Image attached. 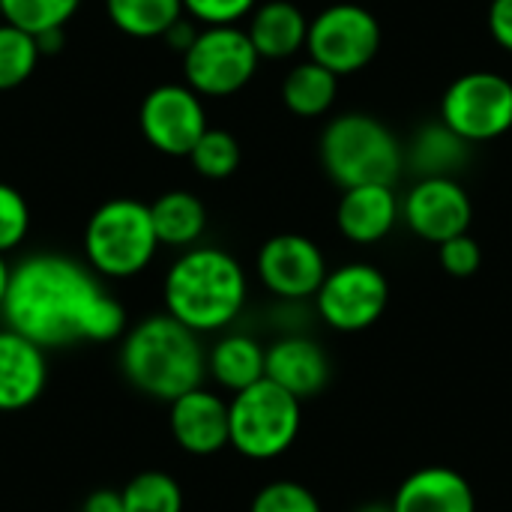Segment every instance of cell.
Instances as JSON below:
<instances>
[{
	"instance_id": "cell-34",
	"label": "cell",
	"mask_w": 512,
	"mask_h": 512,
	"mask_svg": "<svg viewBox=\"0 0 512 512\" xmlns=\"http://www.w3.org/2000/svg\"><path fill=\"white\" fill-rule=\"evenodd\" d=\"M81 512H123L120 489H96L93 495H87Z\"/></svg>"
},
{
	"instance_id": "cell-25",
	"label": "cell",
	"mask_w": 512,
	"mask_h": 512,
	"mask_svg": "<svg viewBox=\"0 0 512 512\" xmlns=\"http://www.w3.org/2000/svg\"><path fill=\"white\" fill-rule=\"evenodd\" d=\"M123 512H183V489L165 471H141L123 489Z\"/></svg>"
},
{
	"instance_id": "cell-15",
	"label": "cell",
	"mask_w": 512,
	"mask_h": 512,
	"mask_svg": "<svg viewBox=\"0 0 512 512\" xmlns=\"http://www.w3.org/2000/svg\"><path fill=\"white\" fill-rule=\"evenodd\" d=\"M48 387V351L27 336L0 330V414H15L42 399Z\"/></svg>"
},
{
	"instance_id": "cell-2",
	"label": "cell",
	"mask_w": 512,
	"mask_h": 512,
	"mask_svg": "<svg viewBox=\"0 0 512 512\" xmlns=\"http://www.w3.org/2000/svg\"><path fill=\"white\" fill-rule=\"evenodd\" d=\"M249 297L243 264L219 246L183 249L162 282L165 312L192 333H219L231 327Z\"/></svg>"
},
{
	"instance_id": "cell-11",
	"label": "cell",
	"mask_w": 512,
	"mask_h": 512,
	"mask_svg": "<svg viewBox=\"0 0 512 512\" xmlns=\"http://www.w3.org/2000/svg\"><path fill=\"white\" fill-rule=\"evenodd\" d=\"M138 126L144 141L165 156H189L207 126L201 96L189 84H159L138 108Z\"/></svg>"
},
{
	"instance_id": "cell-31",
	"label": "cell",
	"mask_w": 512,
	"mask_h": 512,
	"mask_svg": "<svg viewBox=\"0 0 512 512\" xmlns=\"http://www.w3.org/2000/svg\"><path fill=\"white\" fill-rule=\"evenodd\" d=\"M258 0H183V9L192 21L204 27H228L255 12Z\"/></svg>"
},
{
	"instance_id": "cell-7",
	"label": "cell",
	"mask_w": 512,
	"mask_h": 512,
	"mask_svg": "<svg viewBox=\"0 0 512 512\" xmlns=\"http://www.w3.org/2000/svg\"><path fill=\"white\" fill-rule=\"evenodd\" d=\"M258 63L261 57L243 27H201L183 54V75L198 96L222 99L240 93L255 78Z\"/></svg>"
},
{
	"instance_id": "cell-17",
	"label": "cell",
	"mask_w": 512,
	"mask_h": 512,
	"mask_svg": "<svg viewBox=\"0 0 512 512\" xmlns=\"http://www.w3.org/2000/svg\"><path fill=\"white\" fill-rule=\"evenodd\" d=\"M264 378L297 396L300 402L321 393L330 381V360L324 348L306 336H285L267 348Z\"/></svg>"
},
{
	"instance_id": "cell-4",
	"label": "cell",
	"mask_w": 512,
	"mask_h": 512,
	"mask_svg": "<svg viewBox=\"0 0 512 512\" xmlns=\"http://www.w3.org/2000/svg\"><path fill=\"white\" fill-rule=\"evenodd\" d=\"M318 156L327 177L342 189L369 183L393 186L405 168V147L396 132L366 111L333 117L321 132Z\"/></svg>"
},
{
	"instance_id": "cell-20",
	"label": "cell",
	"mask_w": 512,
	"mask_h": 512,
	"mask_svg": "<svg viewBox=\"0 0 512 512\" xmlns=\"http://www.w3.org/2000/svg\"><path fill=\"white\" fill-rule=\"evenodd\" d=\"M267 348L246 333H228L207 351V375L228 393H240L264 381Z\"/></svg>"
},
{
	"instance_id": "cell-14",
	"label": "cell",
	"mask_w": 512,
	"mask_h": 512,
	"mask_svg": "<svg viewBox=\"0 0 512 512\" xmlns=\"http://www.w3.org/2000/svg\"><path fill=\"white\" fill-rule=\"evenodd\" d=\"M168 429L177 447L189 456H213L231 447L228 402L204 387L168 405Z\"/></svg>"
},
{
	"instance_id": "cell-35",
	"label": "cell",
	"mask_w": 512,
	"mask_h": 512,
	"mask_svg": "<svg viewBox=\"0 0 512 512\" xmlns=\"http://www.w3.org/2000/svg\"><path fill=\"white\" fill-rule=\"evenodd\" d=\"M195 36H198V27H195L189 18H180V21L165 33V42H168L171 48H177V51H183V54H186V48L195 42Z\"/></svg>"
},
{
	"instance_id": "cell-1",
	"label": "cell",
	"mask_w": 512,
	"mask_h": 512,
	"mask_svg": "<svg viewBox=\"0 0 512 512\" xmlns=\"http://www.w3.org/2000/svg\"><path fill=\"white\" fill-rule=\"evenodd\" d=\"M3 327L27 336L39 348L75 342H114L126 333V309L111 297L99 276L57 252L27 255L12 267Z\"/></svg>"
},
{
	"instance_id": "cell-16",
	"label": "cell",
	"mask_w": 512,
	"mask_h": 512,
	"mask_svg": "<svg viewBox=\"0 0 512 512\" xmlns=\"http://www.w3.org/2000/svg\"><path fill=\"white\" fill-rule=\"evenodd\" d=\"M399 219H402V201L396 198L393 186L369 183V186L342 189L336 207V225L345 240L357 246L381 243L396 228Z\"/></svg>"
},
{
	"instance_id": "cell-30",
	"label": "cell",
	"mask_w": 512,
	"mask_h": 512,
	"mask_svg": "<svg viewBox=\"0 0 512 512\" xmlns=\"http://www.w3.org/2000/svg\"><path fill=\"white\" fill-rule=\"evenodd\" d=\"M27 231H30V207L24 195L15 186L0 183V255L18 249Z\"/></svg>"
},
{
	"instance_id": "cell-38",
	"label": "cell",
	"mask_w": 512,
	"mask_h": 512,
	"mask_svg": "<svg viewBox=\"0 0 512 512\" xmlns=\"http://www.w3.org/2000/svg\"><path fill=\"white\" fill-rule=\"evenodd\" d=\"M0 21H3V12H0Z\"/></svg>"
},
{
	"instance_id": "cell-36",
	"label": "cell",
	"mask_w": 512,
	"mask_h": 512,
	"mask_svg": "<svg viewBox=\"0 0 512 512\" xmlns=\"http://www.w3.org/2000/svg\"><path fill=\"white\" fill-rule=\"evenodd\" d=\"M9 279H12V267L6 261V255H0V312H3V303H6V291H9Z\"/></svg>"
},
{
	"instance_id": "cell-23",
	"label": "cell",
	"mask_w": 512,
	"mask_h": 512,
	"mask_svg": "<svg viewBox=\"0 0 512 512\" xmlns=\"http://www.w3.org/2000/svg\"><path fill=\"white\" fill-rule=\"evenodd\" d=\"M339 93V75L324 69L315 60H303L288 69L282 81V102L297 117H324Z\"/></svg>"
},
{
	"instance_id": "cell-24",
	"label": "cell",
	"mask_w": 512,
	"mask_h": 512,
	"mask_svg": "<svg viewBox=\"0 0 512 512\" xmlns=\"http://www.w3.org/2000/svg\"><path fill=\"white\" fill-rule=\"evenodd\" d=\"M108 21L132 39H165L186 18L183 0H105Z\"/></svg>"
},
{
	"instance_id": "cell-9",
	"label": "cell",
	"mask_w": 512,
	"mask_h": 512,
	"mask_svg": "<svg viewBox=\"0 0 512 512\" xmlns=\"http://www.w3.org/2000/svg\"><path fill=\"white\" fill-rule=\"evenodd\" d=\"M306 51L333 75H354L378 57L381 24L360 3H333L309 18Z\"/></svg>"
},
{
	"instance_id": "cell-3",
	"label": "cell",
	"mask_w": 512,
	"mask_h": 512,
	"mask_svg": "<svg viewBox=\"0 0 512 512\" xmlns=\"http://www.w3.org/2000/svg\"><path fill=\"white\" fill-rule=\"evenodd\" d=\"M120 372L138 393L171 405L204 387L207 351L198 333L174 321L168 312H159L123 333Z\"/></svg>"
},
{
	"instance_id": "cell-19",
	"label": "cell",
	"mask_w": 512,
	"mask_h": 512,
	"mask_svg": "<svg viewBox=\"0 0 512 512\" xmlns=\"http://www.w3.org/2000/svg\"><path fill=\"white\" fill-rule=\"evenodd\" d=\"M246 33L261 60H288L300 48H306L309 18L291 0H267L258 3L249 15Z\"/></svg>"
},
{
	"instance_id": "cell-29",
	"label": "cell",
	"mask_w": 512,
	"mask_h": 512,
	"mask_svg": "<svg viewBox=\"0 0 512 512\" xmlns=\"http://www.w3.org/2000/svg\"><path fill=\"white\" fill-rule=\"evenodd\" d=\"M249 512H321V504L306 486L294 480H276L252 498Z\"/></svg>"
},
{
	"instance_id": "cell-33",
	"label": "cell",
	"mask_w": 512,
	"mask_h": 512,
	"mask_svg": "<svg viewBox=\"0 0 512 512\" xmlns=\"http://www.w3.org/2000/svg\"><path fill=\"white\" fill-rule=\"evenodd\" d=\"M486 21H489L492 39H495L507 54H512V0H489Z\"/></svg>"
},
{
	"instance_id": "cell-5",
	"label": "cell",
	"mask_w": 512,
	"mask_h": 512,
	"mask_svg": "<svg viewBox=\"0 0 512 512\" xmlns=\"http://www.w3.org/2000/svg\"><path fill=\"white\" fill-rule=\"evenodd\" d=\"M84 264L99 279H132L150 267L159 252L150 204L111 198L99 204L84 225Z\"/></svg>"
},
{
	"instance_id": "cell-28",
	"label": "cell",
	"mask_w": 512,
	"mask_h": 512,
	"mask_svg": "<svg viewBox=\"0 0 512 512\" xmlns=\"http://www.w3.org/2000/svg\"><path fill=\"white\" fill-rule=\"evenodd\" d=\"M192 168L207 180H225L240 168V144L225 129H207L189 153Z\"/></svg>"
},
{
	"instance_id": "cell-21",
	"label": "cell",
	"mask_w": 512,
	"mask_h": 512,
	"mask_svg": "<svg viewBox=\"0 0 512 512\" xmlns=\"http://www.w3.org/2000/svg\"><path fill=\"white\" fill-rule=\"evenodd\" d=\"M471 156V144L459 138L447 123L435 120L417 129L405 150V165H411L420 177H453L465 168Z\"/></svg>"
},
{
	"instance_id": "cell-26",
	"label": "cell",
	"mask_w": 512,
	"mask_h": 512,
	"mask_svg": "<svg viewBox=\"0 0 512 512\" xmlns=\"http://www.w3.org/2000/svg\"><path fill=\"white\" fill-rule=\"evenodd\" d=\"M81 0H0L3 21L42 36L48 30H66Z\"/></svg>"
},
{
	"instance_id": "cell-10",
	"label": "cell",
	"mask_w": 512,
	"mask_h": 512,
	"mask_svg": "<svg viewBox=\"0 0 512 512\" xmlns=\"http://www.w3.org/2000/svg\"><path fill=\"white\" fill-rule=\"evenodd\" d=\"M390 303L387 276L366 261H351L327 273L324 285L315 294L318 315L327 327L339 333L369 330Z\"/></svg>"
},
{
	"instance_id": "cell-13",
	"label": "cell",
	"mask_w": 512,
	"mask_h": 512,
	"mask_svg": "<svg viewBox=\"0 0 512 512\" xmlns=\"http://www.w3.org/2000/svg\"><path fill=\"white\" fill-rule=\"evenodd\" d=\"M402 219L417 237L441 246L468 234L474 204L456 177H420L402 198Z\"/></svg>"
},
{
	"instance_id": "cell-12",
	"label": "cell",
	"mask_w": 512,
	"mask_h": 512,
	"mask_svg": "<svg viewBox=\"0 0 512 512\" xmlns=\"http://www.w3.org/2000/svg\"><path fill=\"white\" fill-rule=\"evenodd\" d=\"M261 285L282 300H309L327 279L321 246L303 234H276L258 249L255 261Z\"/></svg>"
},
{
	"instance_id": "cell-8",
	"label": "cell",
	"mask_w": 512,
	"mask_h": 512,
	"mask_svg": "<svg viewBox=\"0 0 512 512\" xmlns=\"http://www.w3.org/2000/svg\"><path fill=\"white\" fill-rule=\"evenodd\" d=\"M441 123L468 144H483L512 129V81L492 69L459 75L441 96Z\"/></svg>"
},
{
	"instance_id": "cell-18",
	"label": "cell",
	"mask_w": 512,
	"mask_h": 512,
	"mask_svg": "<svg viewBox=\"0 0 512 512\" xmlns=\"http://www.w3.org/2000/svg\"><path fill=\"white\" fill-rule=\"evenodd\" d=\"M393 512H477L471 483L444 465L414 471L393 498Z\"/></svg>"
},
{
	"instance_id": "cell-6",
	"label": "cell",
	"mask_w": 512,
	"mask_h": 512,
	"mask_svg": "<svg viewBox=\"0 0 512 512\" xmlns=\"http://www.w3.org/2000/svg\"><path fill=\"white\" fill-rule=\"evenodd\" d=\"M228 423H231V447L240 456L252 462H270L288 453L291 444L297 441L303 408L297 396L264 378L231 396Z\"/></svg>"
},
{
	"instance_id": "cell-27",
	"label": "cell",
	"mask_w": 512,
	"mask_h": 512,
	"mask_svg": "<svg viewBox=\"0 0 512 512\" xmlns=\"http://www.w3.org/2000/svg\"><path fill=\"white\" fill-rule=\"evenodd\" d=\"M39 57L42 51L33 33L0 21V90L21 87L33 75Z\"/></svg>"
},
{
	"instance_id": "cell-37",
	"label": "cell",
	"mask_w": 512,
	"mask_h": 512,
	"mask_svg": "<svg viewBox=\"0 0 512 512\" xmlns=\"http://www.w3.org/2000/svg\"><path fill=\"white\" fill-rule=\"evenodd\" d=\"M360 512H393L390 504H369V507H363Z\"/></svg>"
},
{
	"instance_id": "cell-22",
	"label": "cell",
	"mask_w": 512,
	"mask_h": 512,
	"mask_svg": "<svg viewBox=\"0 0 512 512\" xmlns=\"http://www.w3.org/2000/svg\"><path fill=\"white\" fill-rule=\"evenodd\" d=\"M150 216H153L159 246H171V249L198 246V240L207 228L204 201L186 189H171V192L159 195L150 204Z\"/></svg>"
},
{
	"instance_id": "cell-32",
	"label": "cell",
	"mask_w": 512,
	"mask_h": 512,
	"mask_svg": "<svg viewBox=\"0 0 512 512\" xmlns=\"http://www.w3.org/2000/svg\"><path fill=\"white\" fill-rule=\"evenodd\" d=\"M438 258L441 267L453 276V279H468L480 270L483 264V249L471 234H459L447 243L438 246Z\"/></svg>"
}]
</instances>
